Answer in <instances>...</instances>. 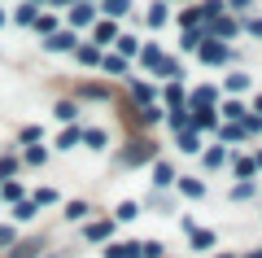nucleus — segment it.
<instances>
[{"mask_svg": "<svg viewBox=\"0 0 262 258\" xmlns=\"http://www.w3.org/2000/svg\"><path fill=\"white\" fill-rule=\"evenodd\" d=\"M153 184H158V188H166V184H175V171H170L166 162H158V166H153Z\"/></svg>", "mask_w": 262, "mask_h": 258, "instance_id": "39448f33", "label": "nucleus"}, {"mask_svg": "<svg viewBox=\"0 0 262 258\" xmlns=\"http://www.w3.org/2000/svg\"><path fill=\"white\" fill-rule=\"evenodd\" d=\"M253 110H258V114H262V96H258V101H253Z\"/></svg>", "mask_w": 262, "mask_h": 258, "instance_id": "58836bf2", "label": "nucleus"}, {"mask_svg": "<svg viewBox=\"0 0 262 258\" xmlns=\"http://www.w3.org/2000/svg\"><path fill=\"white\" fill-rule=\"evenodd\" d=\"M166 101L170 105H184V88H179V83H170V88H166Z\"/></svg>", "mask_w": 262, "mask_h": 258, "instance_id": "cd10ccee", "label": "nucleus"}, {"mask_svg": "<svg viewBox=\"0 0 262 258\" xmlns=\"http://www.w3.org/2000/svg\"><path fill=\"white\" fill-rule=\"evenodd\" d=\"M258 258H262V249H258Z\"/></svg>", "mask_w": 262, "mask_h": 258, "instance_id": "79ce46f5", "label": "nucleus"}, {"mask_svg": "<svg viewBox=\"0 0 262 258\" xmlns=\"http://www.w3.org/2000/svg\"><path fill=\"white\" fill-rule=\"evenodd\" d=\"M110 223H92V228H88V236H92V241H105V236H110Z\"/></svg>", "mask_w": 262, "mask_h": 258, "instance_id": "4be33fe9", "label": "nucleus"}, {"mask_svg": "<svg viewBox=\"0 0 262 258\" xmlns=\"http://www.w3.org/2000/svg\"><path fill=\"white\" fill-rule=\"evenodd\" d=\"M219 136H223V140H245V136H249V131H245V123H241V127H223V131H219Z\"/></svg>", "mask_w": 262, "mask_h": 258, "instance_id": "bb28decb", "label": "nucleus"}, {"mask_svg": "<svg viewBox=\"0 0 262 258\" xmlns=\"http://www.w3.org/2000/svg\"><path fill=\"white\" fill-rule=\"evenodd\" d=\"M223 114H227V118H241V114H245V105H236V101H227V105H223Z\"/></svg>", "mask_w": 262, "mask_h": 258, "instance_id": "f704fd0d", "label": "nucleus"}, {"mask_svg": "<svg viewBox=\"0 0 262 258\" xmlns=\"http://www.w3.org/2000/svg\"><path fill=\"white\" fill-rule=\"evenodd\" d=\"M13 18H18L22 27H27V22H35V5H18V13H13Z\"/></svg>", "mask_w": 262, "mask_h": 258, "instance_id": "6ab92c4d", "label": "nucleus"}, {"mask_svg": "<svg viewBox=\"0 0 262 258\" xmlns=\"http://www.w3.org/2000/svg\"><path fill=\"white\" fill-rule=\"evenodd\" d=\"M249 31H253V35H262V18H258V22H249Z\"/></svg>", "mask_w": 262, "mask_h": 258, "instance_id": "4c0bfd02", "label": "nucleus"}, {"mask_svg": "<svg viewBox=\"0 0 262 258\" xmlns=\"http://www.w3.org/2000/svg\"><path fill=\"white\" fill-rule=\"evenodd\" d=\"M140 254L144 258H162V245H158V241H140Z\"/></svg>", "mask_w": 262, "mask_h": 258, "instance_id": "393cba45", "label": "nucleus"}, {"mask_svg": "<svg viewBox=\"0 0 262 258\" xmlns=\"http://www.w3.org/2000/svg\"><path fill=\"white\" fill-rule=\"evenodd\" d=\"M105 70H110V74H122V70H127V57H105Z\"/></svg>", "mask_w": 262, "mask_h": 258, "instance_id": "2eb2a0df", "label": "nucleus"}, {"mask_svg": "<svg viewBox=\"0 0 262 258\" xmlns=\"http://www.w3.org/2000/svg\"><path fill=\"white\" fill-rule=\"evenodd\" d=\"M144 157H153V145H140V149H131L127 162H144Z\"/></svg>", "mask_w": 262, "mask_h": 258, "instance_id": "412c9836", "label": "nucleus"}, {"mask_svg": "<svg viewBox=\"0 0 262 258\" xmlns=\"http://www.w3.org/2000/svg\"><path fill=\"white\" fill-rule=\"evenodd\" d=\"M179 149H184V153H196V131L179 127Z\"/></svg>", "mask_w": 262, "mask_h": 258, "instance_id": "9d476101", "label": "nucleus"}, {"mask_svg": "<svg viewBox=\"0 0 262 258\" xmlns=\"http://www.w3.org/2000/svg\"><path fill=\"white\" fill-rule=\"evenodd\" d=\"M162 22H166V5H153L149 9V27H162Z\"/></svg>", "mask_w": 262, "mask_h": 258, "instance_id": "aec40b11", "label": "nucleus"}, {"mask_svg": "<svg viewBox=\"0 0 262 258\" xmlns=\"http://www.w3.org/2000/svg\"><path fill=\"white\" fill-rule=\"evenodd\" d=\"M153 70H158V74H179V62H170V57H162V62L153 66Z\"/></svg>", "mask_w": 262, "mask_h": 258, "instance_id": "a878e982", "label": "nucleus"}, {"mask_svg": "<svg viewBox=\"0 0 262 258\" xmlns=\"http://www.w3.org/2000/svg\"><path fill=\"white\" fill-rule=\"evenodd\" d=\"M227 5H232V9H249L253 0H227Z\"/></svg>", "mask_w": 262, "mask_h": 258, "instance_id": "e433bc0d", "label": "nucleus"}, {"mask_svg": "<svg viewBox=\"0 0 262 258\" xmlns=\"http://www.w3.org/2000/svg\"><path fill=\"white\" fill-rule=\"evenodd\" d=\"M158 62H162V53L153 44H144V66H158Z\"/></svg>", "mask_w": 262, "mask_h": 258, "instance_id": "473e14b6", "label": "nucleus"}, {"mask_svg": "<svg viewBox=\"0 0 262 258\" xmlns=\"http://www.w3.org/2000/svg\"><path fill=\"white\" fill-rule=\"evenodd\" d=\"M35 27L44 31V35H53V31H57V22H53V18H35Z\"/></svg>", "mask_w": 262, "mask_h": 258, "instance_id": "c9c22d12", "label": "nucleus"}, {"mask_svg": "<svg viewBox=\"0 0 262 258\" xmlns=\"http://www.w3.org/2000/svg\"><path fill=\"white\" fill-rule=\"evenodd\" d=\"M136 48H140V44H136V39H131V35H118V53H122V57H131V53H136Z\"/></svg>", "mask_w": 262, "mask_h": 258, "instance_id": "b1692460", "label": "nucleus"}, {"mask_svg": "<svg viewBox=\"0 0 262 258\" xmlns=\"http://www.w3.org/2000/svg\"><path fill=\"white\" fill-rule=\"evenodd\" d=\"M66 214H70V219H83L88 206H83V202H70V206H66Z\"/></svg>", "mask_w": 262, "mask_h": 258, "instance_id": "2f4dec72", "label": "nucleus"}, {"mask_svg": "<svg viewBox=\"0 0 262 258\" xmlns=\"http://www.w3.org/2000/svg\"><path fill=\"white\" fill-rule=\"evenodd\" d=\"M0 22H5V13H0Z\"/></svg>", "mask_w": 262, "mask_h": 258, "instance_id": "a19ab883", "label": "nucleus"}, {"mask_svg": "<svg viewBox=\"0 0 262 258\" xmlns=\"http://www.w3.org/2000/svg\"><path fill=\"white\" fill-rule=\"evenodd\" d=\"M219 258H232V254H219Z\"/></svg>", "mask_w": 262, "mask_h": 258, "instance_id": "ea45409f", "label": "nucleus"}, {"mask_svg": "<svg viewBox=\"0 0 262 258\" xmlns=\"http://www.w3.org/2000/svg\"><path fill=\"white\" fill-rule=\"evenodd\" d=\"M188 236H192V249H210L214 245V232H206V228H188Z\"/></svg>", "mask_w": 262, "mask_h": 258, "instance_id": "7ed1b4c3", "label": "nucleus"}, {"mask_svg": "<svg viewBox=\"0 0 262 258\" xmlns=\"http://www.w3.org/2000/svg\"><path fill=\"white\" fill-rule=\"evenodd\" d=\"M196 53H201V62H206V66H223V62H227V44H219L214 35H201Z\"/></svg>", "mask_w": 262, "mask_h": 258, "instance_id": "f257e3e1", "label": "nucleus"}, {"mask_svg": "<svg viewBox=\"0 0 262 258\" xmlns=\"http://www.w3.org/2000/svg\"><path fill=\"white\" fill-rule=\"evenodd\" d=\"M96 39H101V44L118 39V27H114V22H96Z\"/></svg>", "mask_w": 262, "mask_h": 258, "instance_id": "1a4fd4ad", "label": "nucleus"}, {"mask_svg": "<svg viewBox=\"0 0 262 258\" xmlns=\"http://www.w3.org/2000/svg\"><path fill=\"white\" fill-rule=\"evenodd\" d=\"M223 162H227L223 149H210V153H206V166H223Z\"/></svg>", "mask_w": 262, "mask_h": 258, "instance_id": "c85d7f7f", "label": "nucleus"}, {"mask_svg": "<svg viewBox=\"0 0 262 258\" xmlns=\"http://www.w3.org/2000/svg\"><path fill=\"white\" fill-rule=\"evenodd\" d=\"M79 62L92 66V62H101V53H96V48H79Z\"/></svg>", "mask_w": 262, "mask_h": 258, "instance_id": "72a5a7b5", "label": "nucleus"}, {"mask_svg": "<svg viewBox=\"0 0 262 258\" xmlns=\"http://www.w3.org/2000/svg\"><path fill=\"white\" fill-rule=\"evenodd\" d=\"M70 22H75V27H88V22H96V9H92V5H75Z\"/></svg>", "mask_w": 262, "mask_h": 258, "instance_id": "20e7f679", "label": "nucleus"}, {"mask_svg": "<svg viewBox=\"0 0 262 258\" xmlns=\"http://www.w3.org/2000/svg\"><path fill=\"white\" fill-rule=\"evenodd\" d=\"M253 171H258L253 157H236V175H253Z\"/></svg>", "mask_w": 262, "mask_h": 258, "instance_id": "f3484780", "label": "nucleus"}, {"mask_svg": "<svg viewBox=\"0 0 262 258\" xmlns=\"http://www.w3.org/2000/svg\"><path fill=\"white\" fill-rule=\"evenodd\" d=\"M179 193L184 197H206V184L201 180H179Z\"/></svg>", "mask_w": 262, "mask_h": 258, "instance_id": "0eeeda50", "label": "nucleus"}, {"mask_svg": "<svg viewBox=\"0 0 262 258\" xmlns=\"http://www.w3.org/2000/svg\"><path fill=\"white\" fill-rule=\"evenodd\" d=\"M79 136H83V131H75V127H70V131H61V140H57V149H75V145H79Z\"/></svg>", "mask_w": 262, "mask_h": 258, "instance_id": "4468645a", "label": "nucleus"}, {"mask_svg": "<svg viewBox=\"0 0 262 258\" xmlns=\"http://www.w3.org/2000/svg\"><path fill=\"white\" fill-rule=\"evenodd\" d=\"M136 214H140V210H136V202H122L118 210H114V219H122V223H131V219H136Z\"/></svg>", "mask_w": 262, "mask_h": 258, "instance_id": "9b49d317", "label": "nucleus"}, {"mask_svg": "<svg viewBox=\"0 0 262 258\" xmlns=\"http://www.w3.org/2000/svg\"><path fill=\"white\" fill-rule=\"evenodd\" d=\"M214 101H219L214 88H196V92H192V105H196V110H201V105H214Z\"/></svg>", "mask_w": 262, "mask_h": 258, "instance_id": "6e6552de", "label": "nucleus"}, {"mask_svg": "<svg viewBox=\"0 0 262 258\" xmlns=\"http://www.w3.org/2000/svg\"><path fill=\"white\" fill-rule=\"evenodd\" d=\"M75 114H79V110H75V105H70V101H61V105H57V118H66V123H70V118H75Z\"/></svg>", "mask_w": 262, "mask_h": 258, "instance_id": "c756f323", "label": "nucleus"}, {"mask_svg": "<svg viewBox=\"0 0 262 258\" xmlns=\"http://www.w3.org/2000/svg\"><path fill=\"white\" fill-rule=\"evenodd\" d=\"M13 214H18L22 223H27V219H35V202H18V210H13Z\"/></svg>", "mask_w": 262, "mask_h": 258, "instance_id": "5701e85b", "label": "nucleus"}, {"mask_svg": "<svg viewBox=\"0 0 262 258\" xmlns=\"http://www.w3.org/2000/svg\"><path fill=\"white\" fill-rule=\"evenodd\" d=\"M44 44L53 48V53H57V48H75V31H53V35H48Z\"/></svg>", "mask_w": 262, "mask_h": 258, "instance_id": "f03ea898", "label": "nucleus"}, {"mask_svg": "<svg viewBox=\"0 0 262 258\" xmlns=\"http://www.w3.org/2000/svg\"><path fill=\"white\" fill-rule=\"evenodd\" d=\"M127 9H131L127 0H105V13H114V18H122V13H127Z\"/></svg>", "mask_w": 262, "mask_h": 258, "instance_id": "a211bd4d", "label": "nucleus"}, {"mask_svg": "<svg viewBox=\"0 0 262 258\" xmlns=\"http://www.w3.org/2000/svg\"><path fill=\"white\" fill-rule=\"evenodd\" d=\"M188 123H192V127H219V118L210 114V105H201V110H196V114H192Z\"/></svg>", "mask_w": 262, "mask_h": 258, "instance_id": "423d86ee", "label": "nucleus"}, {"mask_svg": "<svg viewBox=\"0 0 262 258\" xmlns=\"http://www.w3.org/2000/svg\"><path fill=\"white\" fill-rule=\"evenodd\" d=\"M249 88V74H227V92H245Z\"/></svg>", "mask_w": 262, "mask_h": 258, "instance_id": "ddd939ff", "label": "nucleus"}, {"mask_svg": "<svg viewBox=\"0 0 262 258\" xmlns=\"http://www.w3.org/2000/svg\"><path fill=\"white\" fill-rule=\"evenodd\" d=\"M170 127H188V110H184V105H175V110H170Z\"/></svg>", "mask_w": 262, "mask_h": 258, "instance_id": "dca6fc26", "label": "nucleus"}, {"mask_svg": "<svg viewBox=\"0 0 262 258\" xmlns=\"http://www.w3.org/2000/svg\"><path fill=\"white\" fill-rule=\"evenodd\" d=\"M136 101H140V105H149V101H153V88H144V83H136Z\"/></svg>", "mask_w": 262, "mask_h": 258, "instance_id": "7c9ffc66", "label": "nucleus"}, {"mask_svg": "<svg viewBox=\"0 0 262 258\" xmlns=\"http://www.w3.org/2000/svg\"><path fill=\"white\" fill-rule=\"evenodd\" d=\"M79 140H83V145H92V149H105V131H83V136H79Z\"/></svg>", "mask_w": 262, "mask_h": 258, "instance_id": "f8f14e48", "label": "nucleus"}]
</instances>
